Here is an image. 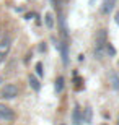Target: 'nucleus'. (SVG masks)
<instances>
[{
	"label": "nucleus",
	"mask_w": 119,
	"mask_h": 125,
	"mask_svg": "<svg viewBox=\"0 0 119 125\" xmlns=\"http://www.w3.org/2000/svg\"><path fill=\"white\" fill-rule=\"evenodd\" d=\"M106 29H100V31L96 32V41H95V55L98 59H101L103 55V49L106 46Z\"/></svg>",
	"instance_id": "f257e3e1"
},
{
	"label": "nucleus",
	"mask_w": 119,
	"mask_h": 125,
	"mask_svg": "<svg viewBox=\"0 0 119 125\" xmlns=\"http://www.w3.org/2000/svg\"><path fill=\"white\" fill-rule=\"evenodd\" d=\"M18 93H20L18 86H16V84H13V83L5 84L3 88L0 89V96L3 97V99H15V97L18 96Z\"/></svg>",
	"instance_id": "f03ea898"
},
{
	"label": "nucleus",
	"mask_w": 119,
	"mask_h": 125,
	"mask_svg": "<svg viewBox=\"0 0 119 125\" xmlns=\"http://www.w3.org/2000/svg\"><path fill=\"white\" fill-rule=\"evenodd\" d=\"M15 120V111L10 106L0 102V122H13Z\"/></svg>",
	"instance_id": "7ed1b4c3"
},
{
	"label": "nucleus",
	"mask_w": 119,
	"mask_h": 125,
	"mask_svg": "<svg viewBox=\"0 0 119 125\" xmlns=\"http://www.w3.org/2000/svg\"><path fill=\"white\" fill-rule=\"evenodd\" d=\"M10 49H12V37L3 36V39L0 41V63L5 60V57L8 55Z\"/></svg>",
	"instance_id": "20e7f679"
},
{
	"label": "nucleus",
	"mask_w": 119,
	"mask_h": 125,
	"mask_svg": "<svg viewBox=\"0 0 119 125\" xmlns=\"http://www.w3.org/2000/svg\"><path fill=\"white\" fill-rule=\"evenodd\" d=\"M114 5H116V0H105L103 2V13L109 15L113 11V8H114Z\"/></svg>",
	"instance_id": "39448f33"
},
{
	"label": "nucleus",
	"mask_w": 119,
	"mask_h": 125,
	"mask_svg": "<svg viewBox=\"0 0 119 125\" xmlns=\"http://www.w3.org/2000/svg\"><path fill=\"white\" fill-rule=\"evenodd\" d=\"M29 86H31L33 89H34V91H39V89H41V84H39V80L36 78V76H33V75H29Z\"/></svg>",
	"instance_id": "423d86ee"
},
{
	"label": "nucleus",
	"mask_w": 119,
	"mask_h": 125,
	"mask_svg": "<svg viewBox=\"0 0 119 125\" xmlns=\"http://www.w3.org/2000/svg\"><path fill=\"white\" fill-rule=\"evenodd\" d=\"M72 120H73V124H75V125H80V124H82V115H80V109H78V106L73 109Z\"/></svg>",
	"instance_id": "0eeeda50"
},
{
	"label": "nucleus",
	"mask_w": 119,
	"mask_h": 125,
	"mask_svg": "<svg viewBox=\"0 0 119 125\" xmlns=\"http://www.w3.org/2000/svg\"><path fill=\"white\" fill-rule=\"evenodd\" d=\"M44 23H46V26L49 29L54 28V15L52 13H46V16H44Z\"/></svg>",
	"instance_id": "6e6552de"
},
{
	"label": "nucleus",
	"mask_w": 119,
	"mask_h": 125,
	"mask_svg": "<svg viewBox=\"0 0 119 125\" xmlns=\"http://www.w3.org/2000/svg\"><path fill=\"white\" fill-rule=\"evenodd\" d=\"M55 91L57 93H62L64 91V76H59L55 80Z\"/></svg>",
	"instance_id": "1a4fd4ad"
},
{
	"label": "nucleus",
	"mask_w": 119,
	"mask_h": 125,
	"mask_svg": "<svg viewBox=\"0 0 119 125\" xmlns=\"http://www.w3.org/2000/svg\"><path fill=\"white\" fill-rule=\"evenodd\" d=\"M109 80H111V86H113L114 89H119V78H118V75L111 73L109 75Z\"/></svg>",
	"instance_id": "9d476101"
},
{
	"label": "nucleus",
	"mask_w": 119,
	"mask_h": 125,
	"mask_svg": "<svg viewBox=\"0 0 119 125\" xmlns=\"http://www.w3.org/2000/svg\"><path fill=\"white\" fill-rule=\"evenodd\" d=\"M85 122H87V124L92 122V109H90V107L85 109Z\"/></svg>",
	"instance_id": "9b49d317"
},
{
	"label": "nucleus",
	"mask_w": 119,
	"mask_h": 125,
	"mask_svg": "<svg viewBox=\"0 0 119 125\" xmlns=\"http://www.w3.org/2000/svg\"><path fill=\"white\" fill-rule=\"evenodd\" d=\"M36 73L39 75V76H42V75H44V72H42V63H41V62H38V63H36Z\"/></svg>",
	"instance_id": "f8f14e48"
},
{
	"label": "nucleus",
	"mask_w": 119,
	"mask_h": 125,
	"mask_svg": "<svg viewBox=\"0 0 119 125\" xmlns=\"http://www.w3.org/2000/svg\"><path fill=\"white\" fill-rule=\"evenodd\" d=\"M106 49H108V52H109V54H116V51H114V47L111 46L109 42H106Z\"/></svg>",
	"instance_id": "ddd939ff"
},
{
	"label": "nucleus",
	"mask_w": 119,
	"mask_h": 125,
	"mask_svg": "<svg viewBox=\"0 0 119 125\" xmlns=\"http://www.w3.org/2000/svg\"><path fill=\"white\" fill-rule=\"evenodd\" d=\"M3 36H5V34H3V31H2V29H0V41H2V39H3Z\"/></svg>",
	"instance_id": "4468645a"
},
{
	"label": "nucleus",
	"mask_w": 119,
	"mask_h": 125,
	"mask_svg": "<svg viewBox=\"0 0 119 125\" xmlns=\"http://www.w3.org/2000/svg\"><path fill=\"white\" fill-rule=\"evenodd\" d=\"M116 23L119 24V11H118V13H116Z\"/></svg>",
	"instance_id": "2eb2a0df"
},
{
	"label": "nucleus",
	"mask_w": 119,
	"mask_h": 125,
	"mask_svg": "<svg viewBox=\"0 0 119 125\" xmlns=\"http://www.w3.org/2000/svg\"><path fill=\"white\" fill-rule=\"evenodd\" d=\"M0 83H3V78H2V76H0Z\"/></svg>",
	"instance_id": "dca6fc26"
}]
</instances>
